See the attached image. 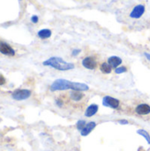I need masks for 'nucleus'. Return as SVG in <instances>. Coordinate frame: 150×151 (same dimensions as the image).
I'll use <instances>...</instances> for the list:
<instances>
[{"label":"nucleus","instance_id":"1","mask_svg":"<svg viewBox=\"0 0 150 151\" xmlns=\"http://www.w3.org/2000/svg\"><path fill=\"white\" fill-rule=\"evenodd\" d=\"M42 64H43V65L53 67L54 69L58 70V71H67V70L73 69L75 67L72 63L66 62L59 57L50 58L49 59L45 60Z\"/></svg>","mask_w":150,"mask_h":151},{"label":"nucleus","instance_id":"2","mask_svg":"<svg viewBox=\"0 0 150 151\" xmlns=\"http://www.w3.org/2000/svg\"><path fill=\"white\" fill-rule=\"evenodd\" d=\"M72 81L65 79H58L56 80L51 85H50V90L51 91H65L71 89Z\"/></svg>","mask_w":150,"mask_h":151},{"label":"nucleus","instance_id":"3","mask_svg":"<svg viewBox=\"0 0 150 151\" xmlns=\"http://www.w3.org/2000/svg\"><path fill=\"white\" fill-rule=\"evenodd\" d=\"M12 98L17 101H22L31 96V91L28 89H17L12 93Z\"/></svg>","mask_w":150,"mask_h":151},{"label":"nucleus","instance_id":"4","mask_svg":"<svg viewBox=\"0 0 150 151\" xmlns=\"http://www.w3.org/2000/svg\"><path fill=\"white\" fill-rule=\"evenodd\" d=\"M103 104L105 107H109L111 109H118L120 104V102L117 98H114L110 96H106L103 98Z\"/></svg>","mask_w":150,"mask_h":151},{"label":"nucleus","instance_id":"5","mask_svg":"<svg viewBox=\"0 0 150 151\" xmlns=\"http://www.w3.org/2000/svg\"><path fill=\"white\" fill-rule=\"evenodd\" d=\"M82 65L88 70H95L97 67V62L93 56H89L85 58L82 60Z\"/></svg>","mask_w":150,"mask_h":151},{"label":"nucleus","instance_id":"6","mask_svg":"<svg viewBox=\"0 0 150 151\" xmlns=\"http://www.w3.org/2000/svg\"><path fill=\"white\" fill-rule=\"evenodd\" d=\"M145 12V6L143 4L136 5L130 13V17L133 19H139L141 18Z\"/></svg>","mask_w":150,"mask_h":151},{"label":"nucleus","instance_id":"7","mask_svg":"<svg viewBox=\"0 0 150 151\" xmlns=\"http://www.w3.org/2000/svg\"><path fill=\"white\" fill-rule=\"evenodd\" d=\"M0 52L4 55H7V56H14L15 55L14 50L9 44L5 43L4 42H0Z\"/></svg>","mask_w":150,"mask_h":151},{"label":"nucleus","instance_id":"8","mask_svg":"<svg viewBox=\"0 0 150 151\" xmlns=\"http://www.w3.org/2000/svg\"><path fill=\"white\" fill-rule=\"evenodd\" d=\"M135 112L138 115L145 116L150 114V105L147 104H141L135 108Z\"/></svg>","mask_w":150,"mask_h":151},{"label":"nucleus","instance_id":"9","mask_svg":"<svg viewBox=\"0 0 150 151\" xmlns=\"http://www.w3.org/2000/svg\"><path fill=\"white\" fill-rule=\"evenodd\" d=\"M71 89L73 91H88L89 89V87L85 84V83H80V82H74L72 81V85H71Z\"/></svg>","mask_w":150,"mask_h":151},{"label":"nucleus","instance_id":"10","mask_svg":"<svg viewBox=\"0 0 150 151\" xmlns=\"http://www.w3.org/2000/svg\"><path fill=\"white\" fill-rule=\"evenodd\" d=\"M95 127H96V123H95V122L91 121V122H89V123H87V125H86V127L83 128V130L80 131V134H81L82 136H87V135H88V134L95 129Z\"/></svg>","mask_w":150,"mask_h":151},{"label":"nucleus","instance_id":"11","mask_svg":"<svg viewBox=\"0 0 150 151\" xmlns=\"http://www.w3.org/2000/svg\"><path fill=\"white\" fill-rule=\"evenodd\" d=\"M98 109H99V107H98V105L95 104H93L89 105V106L87 108L86 111H85V116H86L87 118L93 117L94 115H95V114L97 113Z\"/></svg>","mask_w":150,"mask_h":151},{"label":"nucleus","instance_id":"12","mask_svg":"<svg viewBox=\"0 0 150 151\" xmlns=\"http://www.w3.org/2000/svg\"><path fill=\"white\" fill-rule=\"evenodd\" d=\"M108 63L111 65L112 68H118V66H120V65L122 64V59L119 57L117 56H112L108 58Z\"/></svg>","mask_w":150,"mask_h":151},{"label":"nucleus","instance_id":"13","mask_svg":"<svg viewBox=\"0 0 150 151\" xmlns=\"http://www.w3.org/2000/svg\"><path fill=\"white\" fill-rule=\"evenodd\" d=\"M70 98L74 102H80L84 98V94L80 91H73L70 93Z\"/></svg>","mask_w":150,"mask_h":151},{"label":"nucleus","instance_id":"14","mask_svg":"<svg viewBox=\"0 0 150 151\" xmlns=\"http://www.w3.org/2000/svg\"><path fill=\"white\" fill-rule=\"evenodd\" d=\"M100 70H101V72H102L103 73L109 74V73H111V71H112V67H111V65L109 63H107V62H103V63H102V64H101V65H100Z\"/></svg>","mask_w":150,"mask_h":151},{"label":"nucleus","instance_id":"15","mask_svg":"<svg viewBox=\"0 0 150 151\" xmlns=\"http://www.w3.org/2000/svg\"><path fill=\"white\" fill-rule=\"evenodd\" d=\"M37 35H38V36H39L41 39H47V38L50 37V35H51V31H50V29L45 28V29L40 30V31L38 32Z\"/></svg>","mask_w":150,"mask_h":151},{"label":"nucleus","instance_id":"16","mask_svg":"<svg viewBox=\"0 0 150 151\" xmlns=\"http://www.w3.org/2000/svg\"><path fill=\"white\" fill-rule=\"evenodd\" d=\"M137 134H140V135H141V136H143L146 139V141L148 142V143L150 144V135L146 130H144V129H139L137 131Z\"/></svg>","mask_w":150,"mask_h":151},{"label":"nucleus","instance_id":"17","mask_svg":"<svg viewBox=\"0 0 150 151\" xmlns=\"http://www.w3.org/2000/svg\"><path fill=\"white\" fill-rule=\"evenodd\" d=\"M86 125H87V123H86V121L85 120H82V119H80V120H79L78 122H77V129L78 130H80V131H82L83 130V128L86 127Z\"/></svg>","mask_w":150,"mask_h":151},{"label":"nucleus","instance_id":"18","mask_svg":"<svg viewBox=\"0 0 150 151\" xmlns=\"http://www.w3.org/2000/svg\"><path fill=\"white\" fill-rule=\"evenodd\" d=\"M126 72H127V68L126 66H123V65L118 66V68L115 69V73L117 74H121V73H126Z\"/></svg>","mask_w":150,"mask_h":151},{"label":"nucleus","instance_id":"19","mask_svg":"<svg viewBox=\"0 0 150 151\" xmlns=\"http://www.w3.org/2000/svg\"><path fill=\"white\" fill-rule=\"evenodd\" d=\"M55 103H56V104H57L58 107H62V106L64 105V102H63L60 98H57L56 101H55Z\"/></svg>","mask_w":150,"mask_h":151},{"label":"nucleus","instance_id":"20","mask_svg":"<svg viewBox=\"0 0 150 151\" xmlns=\"http://www.w3.org/2000/svg\"><path fill=\"white\" fill-rule=\"evenodd\" d=\"M80 52V50H79V49H75V50H73L72 51V55L73 56V57H76L77 55H79V53Z\"/></svg>","mask_w":150,"mask_h":151},{"label":"nucleus","instance_id":"21","mask_svg":"<svg viewBox=\"0 0 150 151\" xmlns=\"http://www.w3.org/2000/svg\"><path fill=\"white\" fill-rule=\"evenodd\" d=\"M38 19H38V17H37L36 15H34V16L31 18V20H32L33 23H37V22H38Z\"/></svg>","mask_w":150,"mask_h":151},{"label":"nucleus","instance_id":"22","mask_svg":"<svg viewBox=\"0 0 150 151\" xmlns=\"http://www.w3.org/2000/svg\"><path fill=\"white\" fill-rule=\"evenodd\" d=\"M4 83H5V79H4V77L3 75L0 74V86L4 85Z\"/></svg>","mask_w":150,"mask_h":151},{"label":"nucleus","instance_id":"23","mask_svg":"<svg viewBox=\"0 0 150 151\" xmlns=\"http://www.w3.org/2000/svg\"><path fill=\"white\" fill-rule=\"evenodd\" d=\"M118 123L121 125H128L129 124V122L126 119H120V120H118Z\"/></svg>","mask_w":150,"mask_h":151},{"label":"nucleus","instance_id":"24","mask_svg":"<svg viewBox=\"0 0 150 151\" xmlns=\"http://www.w3.org/2000/svg\"><path fill=\"white\" fill-rule=\"evenodd\" d=\"M144 55H145V57L147 58V59H149L150 61V54L149 53H148V52H145L144 53Z\"/></svg>","mask_w":150,"mask_h":151}]
</instances>
